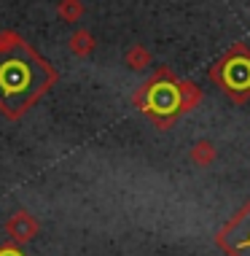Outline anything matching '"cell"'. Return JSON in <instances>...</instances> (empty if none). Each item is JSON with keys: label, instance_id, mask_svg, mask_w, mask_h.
I'll return each mask as SVG.
<instances>
[{"label": "cell", "instance_id": "obj_8", "mask_svg": "<svg viewBox=\"0 0 250 256\" xmlns=\"http://www.w3.org/2000/svg\"><path fill=\"white\" fill-rule=\"evenodd\" d=\"M151 62H154V57H151V52L145 49L143 44H135L129 46L127 54H124V65L129 68V70H145V68H151Z\"/></svg>", "mask_w": 250, "mask_h": 256}, {"label": "cell", "instance_id": "obj_10", "mask_svg": "<svg viewBox=\"0 0 250 256\" xmlns=\"http://www.w3.org/2000/svg\"><path fill=\"white\" fill-rule=\"evenodd\" d=\"M0 256H24V254L16 248V243H5V246H0Z\"/></svg>", "mask_w": 250, "mask_h": 256}, {"label": "cell", "instance_id": "obj_5", "mask_svg": "<svg viewBox=\"0 0 250 256\" xmlns=\"http://www.w3.org/2000/svg\"><path fill=\"white\" fill-rule=\"evenodd\" d=\"M5 234H8L11 243H30L32 238L38 234V221L30 216L27 210H16L13 216L8 218V224H5Z\"/></svg>", "mask_w": 250, "mask_h": 256}, {"label": "cell", "instance_id": "obj_6", "mask_svg": "<svg viewBox=\"0 0 250 256\" xmlns=\"http://www.w3.org/2000/svg\"><path fill=\"white\" fill-rule=\"evenodd\" d=\"M67 49H70L75 57L86 60V57H92L94 49H97V38L89 30H75L70 36V40H67Z\"/></svg>", "mask_w": 250, "mask_h": 256}, {"label": "cell", "instance_id": "obj_7", "mask_svg": "<svg viewBox=\"0 0 250 256\" xmlns=\"http://www.w3.org/2000/svg\"><path fill=\"white\" fill-rule=\"evenodd\" d=\"M191 162L197 164V168H210V164L218 159V148H215L213 140H207V138H202V140H197L189 151Z\"/></svg>", "mask_w": 250, "mask_h": 256}, {"label": "cell", "instance_id": "obj_1", "mask_svg": "<svg viewBox=\"0 0 250 256\" xmlns=\"http://www.w3.org/2000/svg\"><path fill=\"white\" fill-rule=\"evenodd\" d=\"M59 81V70L16 30L0 32V114L16 122Z\"/></svg>", "mask_w": 250, "mask_h": 256}, {"label": "cell", "instance_id": "obj_9", "mask_svg": "<svg viewBox=\"0 0 250 256\" xmlns=\"http://www.w3.org/2000/svg\"><path fill=\"white\" fill-rule=\"evenodd\" d=\"M83 11H86V8H83L81 0H59V3H57V16L62 19V22H67V24L81 22Z\"/></svg>", "mask_w": 250, "mask_h": 256}, {"label": "cell", "instance_id": "obj_4", "mask_svg": "<svg viewBox=\"0 0 250 256\" xmlns=\"http://www.w3.org/2000/svg\"><path fill=\"white\" fill-rule=\"evenodd\" d=\"M218 243L232 256H250V205H245L240 216L221 230Z\"/></svg>", "mask_w": 250, "mask_h": 256}, {"label": "cell", "instance_id": "obj_3", "mask_svg": "<svg viewBox=\"0 0 250 256\" xmlns=\"http://www.w3.org/2000/svg\"><path fill=\"white\" fill-rule=\"evenodd\" d=\"M210 81L218 86L221 94H226L232 102H242L250 100V46L237 40L232 44V49H226L224 57H218L210 65Z\"/></svg>", "mask_w": 250, "mask_h": 256}, {"label": "cell", "instance_id": "obj_2", "mask_svg": "<svg viewBox=\"0 0 250 256\" xmlns=\"http://www.w3.org/2000/svg\"><path fill=\"white\" fill-rule=\"evenodd\" d=\"M132 106L154 124L156 130H170L180 116H186L183 78L172 73V68L159 65L132 94Z\"/></svg>", "mask_w": 250, "mask_h": 256}]
</instances>
